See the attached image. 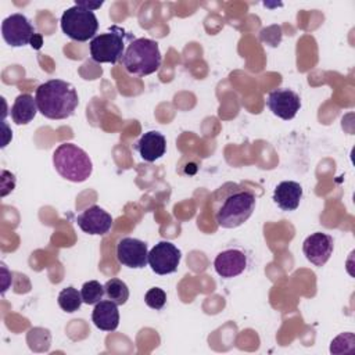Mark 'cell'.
Listing matches in <instances>:
<instances>
[{
  "instance_id": "cell-1",
  "label": "cell",
  "mask_w": 355,
  "mask_h": 355,
  "mask_svg": "<svg viewBox=\"0 0 355 355\" xmlns=\"http://www.w3.org/2000/svg\"><path fill=\"white\" fill-rule=\"evenodd\" d=\"M35 100L39 112L49 119H67L79 105L76 89L61 79H50L39 85Z\"/></svg>"
},
{
  "instance_id": "cell-2",
  "label": "cell",
  "mask_w": 355,
  "mask_h": 355,
  "mask_svg": "<svg viewBox=\"0 0 355 355\" xmlns=\"http://www.w3.org/2000/svg\"><path fill=\"white\" fill-rule=\"evenodd\" d=\"M230 189L220 187L222 197L215 194V220L220 227L234 229L252 215L257 198L252 191L229 183Z\"/></svg>"
},
{
  "instance_id": "cell-3",
  "label": "cell",
  "mask_w": 355,
  "mask_h": 355,
  "mask_svg": "<svg viewBox=\"0 0 355 355\" xmlns=\"http://www.w3.org/2000/svg\"><path fill=\"white\" fill-rule=\"evenodd\" d=\"M162 55L155 40L148 37L133 39L126 47L121 60L126 72L137 76H147L158 71Z\"/></svg>"
},
{
  "instance_id": "cell-4",
  "label": "cell",
  "mask_w": 355,
  "mask_h": 355,
  "mask_svg": "<svg viewBox=\"0 0 355 355\" xmlns=\"http://www.w3.org/2000/svg\"><path fill=\"white\" fill-rule=\"evenodd\" d=\"M53 165L61 178L73 183L87 180L93 172L89 154L73 143H62L54 150Z\"/></svg>"
},
{
  "instance_id": "cell-5",
  "label": "cell",
  "mask_w": 355,
  "mask_h": 355,
  "mask_svg": "<svg viewBox=\"0 0 355 355\" xmlns=\"http://www.w3.org/2000/svg\"><path fill=\"white\" fill-rule=\"evenodd\" d=\"M129 35L116 25H112L108 32L100 33L90 40L89 51L93 61L98 64H116L125 53V40Z\"/></svg>"
},
{
  "instance_id": "cell-6",
  "label": "cell",
  "mask_w": 355,
  "mask_h": 355,
  "mask_svg": "<svg viewBox=\"0 0 355 355\" xmlns=\"http://www.w3.org/2000/svg\"><path fill=\"white\" fill-rule=\"evenodd\" d=\"M60 24L62 32L76 42H87L93 39L98 31L96 14L78 4H73L62 12Z\"/></svg>"
},
{
  "instance_id": "cell-7",
  "label": "cell",
  "mask_w": 355,
  "mask_h": 355,
  "mask_svg": "<svg viewBox=\"0 0 355 355\" xmlns=\"http://www.w3.org/2000/svg\"><path fill=\"white\" fill-rule=\"evenodd\" d=\"M1 35L6 43L11 47H24L26 44H32L37 36L29 18L21 12L11 14L1 22Z\"/></svg>"
},
{
  "instance_id": "cell-8",
  "label": "cell",
  "mask_w": 355,
  "mask_h": 355,
  "mask_svg": "<svg viewBox=\"0 0 355 355\" xmlns=\"http://www.w3.org/2000/svg\"><path fill=\"white\" fill-rule=\"evenodd\" d=\"M180 259V250L171 241H159L148 251V265L157 275H169L176 272Z\"/></svg>"
},
{
  "instance_id": "cell-9",
  "label": "cell",
  "mask_w": 355,
  "mask_h": 355,
  "mask_svg": "<svg viewBox=\"0 0 355 355\" xmlns=\"http://www.w3.org/2000/svg\"><path fill=\"white\" fill-rule=\"evenodd\" d=\"M116 259L123 266L141 269L148 263L147 244L135 237H123L116 244Z\"/></svg>"
},
{
  "instance_id": "cell-10",
  "label": "cell",
  "mask_w": 355,
  "mask_h": 355,
  "mask_svg": "<svg viewBox=\"0 0 355 355\" xmlns=\"http://www.w3.org/2000/svg\"><path fill=\"white\" fill-rule=\"evenodd\" d=\"M266 104H268L269 110L272 111V114H275L276 116H279L284 121H288V119H293L297 115V112L300 111L301 98L291 89L282 87V89L272 90L268 94Z\"/></svg>"
},
{
  "instance_id": "cell-11",
  "label": "cell",
  "mask_w": 355,
  "mask_h": 355,
  "mask_svg": "<svg viewBox=\"0 0 355 355\" xmlns=\"http://www.w3.org/2000/svg\"><path fill=\"white\" fill-rule=\"evenodd\" d=\"M333 248V237L322 232L312 233L302 243V252L305 258L315 266H323L330 259Z\"/></svg>"
},
{
  "instance_id": "cell-12",
  "label": "cell",
  "mask_w": 355,
  "mask_h": 355,
  "mask_svg": "<svg viewBox=\"0 0 355 355\" xmlns=\"http://www.w3.org/2000/svg\"><path fill=\"white\" fill-rule=\"evenodd\" d=\"M76 223L82 232L92 236H101L111 229L112 216L100 205H92L76 216Z\"/></svg>"
},
{
  "instance_id": "cell-13",
  "label": "cell",
  "mask_w": 355,
  "mask_h": 355,
  "mask_svg": "<svg viewBox=\"0 0 355 355\" xmlns=\"http://www.w3.org/2000/svg\"><path fill=\"white\" fill-rule=\"evenodd\" d=\"M247 266V257L241 250L229 248L219 252L214 261L215 272L225 279L236 277L244 272Z\"/></svg>"
},
{
  "instance_id": "cell-14",
  "label": "cell",
  "mask_w": 355,
  "mask_h": 355,
  "mask_svg": "<svg viewBox=\"0 0 355 355\" xmlns=\"http://www.w3.org/2000/svg\"><path fill=\"white\" fill-rule=\"evenodd\" d=\"M135 148L140 157L147 162H154L159 159L166 151V139L162 133L157 130L146 132L135 144Z\"/></svg>"
},
{
  "instance_id": "cell-15",
  "label": "cell",
  "mask_w": 355,
  "mask_h": 355,
  "mask_svg": "<svg viewBox=\"0 0 355 355\" xmlns=\"http://www.w3.org/2000/svg\"><path fill=\"white\" fill-rule=\"evenodd\" d=\"M302 198V186L294 180L279 183L273 191V201L282 211H294Z\"/></svg>"
},
{
  "instance_id": "cell-16",
  "label": "cell",
  "mask_w": 355,
  "mask_h": 355,
  "mask_svg": "<svg viewBox=\"0 0 355 355\" xmlns=\"http://www.w3.org/2000/svg\"><path fill=\"white\" fill-rule=\"evenodd\" d=\"M94 326L103 331H114L119 326L118 305L111 300H101L94 305L92 312Z\"/></svg>"
},
{
  "instance_id": "cell-17",
  "label": "cell",
  "mask_w": 355,
  "mask_h": 355,
  "mask_svg": "<svg viewBox=\"0 0 355 355\" xmlns=\"http://www.w3.org/2000/svg\"><path fill=\"white\" fill-rule=\"evenodd\" d=\"M37 104L35 97H32L29 93H22L17 96L14 100V104L10 110L11 119L17 125H26L29 123L37 114Z\"/></svg>"
},
{
  "instance_id": "cell-18",
  "label": "cell",
  "mask_w": 355,
  "mask_h": 355,
  "mask_svg": "<svg viewBox=\"0 0 355 355\" xmlns=\"http://www.w3.org/2000/svg\"><path fill=\"white\" fill-rule=\"evenodd\" d=\"M58 305L62 311L68 312V313H72V312H76L80 305L83 304V300H82V295H80V291H78V288L72 287V286H68L65 288H62L58 294Z\"/></svg>"
},
{
  "instance_id": "cell-19",
  "label": "cell",
  "mask_w": 355,
  "mask_h": 355,
  "mask_svg": "<svg viewBox=\"0 0 355 355\" xmlns=\"http://www.w3.org/2000/svg\"><path fill=\"white\" fill-rule=\"evenodd\" d=\"M104 291L108 300L114 301L116 305H123L129 298V288L121 279L107 280L104 284Z\"/></svg>"
},
{
  "instance_id": "cell-20",
  "label": "cell",
  "mask_w": 355,
  "mask_h": 355,
  "mask_svg": "<svg viewBox=\"0 0 355 355\" xmlns=\"http://www.w3.org/2000/svg\"><path fill=\"white\" fill-rule=\"evenodd\" d=\"M104 294H105L104 286L100 284V282H97V280H89V282L83 283V286L80 288L82 300L87 305H96L97 302H100L103 300Z\"/></svg>"
},
{
  "instance_id": "cell-21",
  "label": "cell",
  "mask_w": 355,
  "mask_h": 355,
  "mask_svg": "<svg viewBox=\"0 0 355 355\" xmlns=\"http://www.w3.org/2000/svg\"><path fill=\"white\" fill-rule=\"evenodd\" d=\"M144 302H146L150 308H153V309H155V311H159V309H162L164 305L166 304V293H165L162 288H159V287H153V288H150V290L146 293V295H144Z\"/></svg>"
},
{
  "instance_id": "cell-22",
  "label": "cell",
  "mask_w": 355,
  "mask_h": 355,
  "mask_svg": "<svg viewBox=\"0 0 355 355\" xmlns=\"http://www.w3.org/2000/svg\"><path fill=\"white\" fill-rule=\"evenodd\" d=\"M15 187V176L14 173L3 169L1 171V197H6Z\"/></svg>"
},
{
  "instance_id": "cell-23",
  "label": "cell",
  "mask_w": 355,
  "mask_h": 355,
  "mask_svg": "<svg viewBox=\"0 0 355 355\" xmlns=\"http://www.w3.org/2000/svg\"><path fill=\"white\" fill-rule=\"evenodd\" d=\"M103 3L104 1H97V3H93V1H75V4H78V6H80V7H83V8H86V10H90V11H94V10H97V8H100L101 6H103Z\"/></svg>"
},
{
  "instance_id": "cell-24",
  "label": "cell",
  "mask_w": 355,
  "mask_h": 355,
  "mask_svg": "<svg viewBox=\"0 0 355 355\" xmlns=\"http://www.w3.org/2000/svg\"><path fill=\"white\" fill-rule=\"evenodd\" d=\"M1 276H3V290H1V293L4 294V291H6V290L8 288V286H10L8 279L11 277V273L8 272V269H7L6 265H1Z\"/></svg>"
},
{
  "instance_id": "cell-25",
  "label": "cell",
  "mask_w": 355,
  "mask_h": 355,
  "mask_svg": "<svg viewBox=\"0 0 355 355\" xmlns=\"http://www.w3.org/2000/svg\"><path fill=\"white\" fill-rule=\"evenodd\" d=\"M3 129H4V133H6V135H11V136H12V132L8 129V126H7V123H6L4 121H3ZM8 141H10V140H8V137H7V139H4V140H3V144H1V148H4V147L7 146V143H8Z\"/></svg>"
}]
</instances>
